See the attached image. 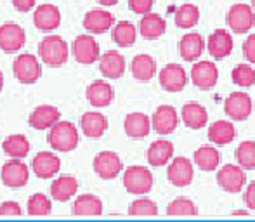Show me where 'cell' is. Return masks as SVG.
<instances>
[{
	"label": "cell",
	"instance_id": "e575fe53",
	"mask_svg": "<svg viewBox=\"0 0 255 222\" xmlns=\"http://www.w3.org/2000/svg\"><path fill=\"white\" fill-rule=\"evenodd\" d=\"M75 216H101L103 202L96 195H80L73 203Z\"/></svg>",
	"mask_w": 255,
	"mask_h": 222
},
{
	"label": "cell",
	"instance_id": "ab89813d",
	"mask_svg": "<svg viewBox=\"0 0 255 222\" xmlns=\"http://www.w3.org/2000/svg\"><path fill=\"white\" fill-rule=\"evenodd\" d=\"M167 216H198V207L189 198H175L168 203Z\"/></svg>",
	"mask_w": 255,
	"mask_h": 222
},
{
	"label": "cell",
	"instance_id": "603a6c76",
	"mask_svg": "<svg viewBox=\"0 0 255 222\" xmlns=\"http://www.w3.org/2000/svg\"><path fill=\"white\" fill-rule=\"evenodd\" d=\"M80 128L85 137L99 139L108 130V118L99 111H87L80 118Z\"/></svg>",
	"mask_w": 255,
	"mask_h": 222
},
{
	"label": "cell",
	"instance_id": "cb8c5ba5",
	"mask_svg": "<svg viewBox=\"0 0 255 222\" xmlns=\"http://www.w3.org/2000/svg\"><path fill=\"white\" fill-rule=\"evenodd\" d=\"M61 168V160L51 151H42L31 162V170L40 179H52Z\"/></svg>",
	"mask_w": 255,
	"mask_h": 222
},
{
	"label": "cell",
	"instance_id": "2e32d148",
	"mask_svg": "<svg viewBox=\"0 0 255 222\" xmlns=\"http://www.w3.org/2000/svg\"><path fill=\"white\" fill-rule=\"evenodd\" d=\"M207 49L214 59H224V57L231 56L233 49H235V40L233 35L229 33L226 28H219L208 37Z\"/></svg>",
	"mask_w": 255,
	"mask_h": 222
},
{
	"label": "cell",
	"instance_id": "ac0fdd59",
	"mask_svg": "<svg viewBox=\"0 0 255 222\" xmlns=\"http://www.w3.org/2000/svg\"><path fill=\"white\" fill-rule=\"evenodd\" d=\"M125 68H127L125 57L118 51H106L99 57V70H101L103 77L108 78V80L122 78L125 73Z\"/></svg>",
	"mask_w": 255,
	"mask_h": 222
},
{
	"label": "cell",
	"instance_id": "8fae6325",
	"mask_svg": "<svg viewBox=\"0 0 255 222\" xmlns=\"http://www.w3.org/2000/svg\"><path fill=\"white\" fill-rule=\"evenodd\" d=\"M71 51L80 64H94L101 57V49L92 35H78L71 45Z\"/></svg>",
	"mask_w": 255,
	"mask_h": 222
},
{
	"label": "cell",
	"instance_id": "1f68e13d",
	"mask_svg": "<svg viewBox=\"0 0 255 222\" xmlns=\"http://www.w3.org/2000/svg\"><path fill=\"white\" fill-rule=\"evenodd\" d=\"M195 165L203 172H214L221 165V153L214 146H200L193 155Z\"/></svg>",
	"mask_w": 255,
	"mask_h": 222
},
{
	"label": "cell",
	"instance_id": "f1b7e54d",
	"mask_svg": "<svg viewBox=\"0 0 255 222\" xmlns=\"http://www.w3.org/2000/svg\"><path fill=\"white\" fill-rule=\"evenodd\" d=\"M78 191V181L73 175H59L57 179H54L51 184V195L52 200L59 203H64L68 200H71Z\"/></svg>",
	"mask_w": 255,
	"mask_h": 222
},
{
	"label": "cell",
	"instance_id": "b9f144b4",
	"mask_svg": "<svg viewBox=\"0 0 255 222\" xmlns=\"http://www.w3.org/2000/svg\"><path fill=\"white\" fill-rule=\"evenodd\" d=\"M153 5L154 0H128V9L134 14H141V16L151 12Z\"/></svg>",
	"mask_w": 255,
	"mask_h": 222
},
{
	"label": "cell",
	"instance_id": "681fc988",
	"mask_svg": "<svg viewBox=\"0 0 255 222\" xmlns=\"http://www.w3.org/2000/svg\"><path fill=\"white\" fill-rule=\"evenodd\" d=\"M2 89H3V73L0 71V92H2Z\"/></svg>",
	"mask_w": 255,
	"mask_h": 222
},
{
	"label": "cell",
	"instance_id": "30bf717a",
	"mask_svg": "<svg viewBox=\"0 0 255 222\" xmlns=\"http://www.w3.org/2000/svg\"><path fill=\"white\" fill-rule=\"evenodd\" d=\"M0 179H2L3 186H7V188H23V186L28 184V179H30V168L23 160L10 158L9 162H5L2 165Z\"/></svg>",
	"mask_w": 255,
	"mask_h": 222
},
{
	"label": "cell",
	"instance_id": "9a60e30c",
	"mask_svg": "<svg viewBox=\"0 0 255 222\" xmlns=\"http://www.w3.org/2000/svg\"><path fill=\"white\" fill-rule=\"evenodd\" d=\"M26 42V33L16 23H3L0 26V49L3 52H17Z\"/></svg>",
	"mask_w": 255,
	"mask_h": 222
},
{
	"label": "cell",
	"instance_id": "484cf974",
	"mask_svg": "<svg viewBox=\"0 0 255 222\" xmlns=\"http://www.w3.org/2000/svg\"><path fill=\"white\" fill-rule=\"evenodd\" d=\"M205 51V40L200 33L196 31H189L179 42V54L184 61H189V63H195L200 56L203 54Z\"/></svg>",
	"mask_w": 255,
	"mask_h": 222
},
{
	"label": "cell",
	"instance_id": "7402d4cb",
	"mask_svg": "<svg viewBox=\"0 0 255 222\" xmlns=\"http://www.w3.org/2000/svg\"><path fill=\"white\" fill-rule=\"evenodd\" d=\"M33 23L38 30L42 31H52L59 28L61 24V12L56 5L52 3H42V5L35 7L33 12Z\"/></svg>",
	"mask_w": 255,
	"mask_h": 222
},
{
	"label": "cell",
	"instance_id": "5bb4252c",
	"mask_svg": "<svg viewBox=\"0 0 255 222\" xmlns=\"http://www.w3.org/2000/svg\"><path fill=\"white\" fill-rule=\"evenodd\" d=\"M94 172L99 175L104 181H111V179L118 177L122 174V168H124V163H122V158L113 151H101L96 155L94 158Z\"/></svg>",
	"mask_w": 255,
	"mask_h": 222
},
{
	"label": "cell",
	"instance_id": "7dc6e473",
	"mask_svg": "<svg viewBox=\"0 0 255 222\" xmlns=\"http://www.w3.org/2000/svg\"><path fill=\"white\" fill-rule=\"evenodd\" d=\"M101 5H104V7H111V5H117L120 0H98Z\"/></svg>",
	"mask_w": 255,
	"mask_h": 222
},
{
	"label": "cell",
	"instance_id": "d6a6232c",
	"mask_svg": "<svg viewBox=\"0 0 255 222\" xmlns=\"http://www.w3.org/2000/svg\"><path fill=\"white\" fill-rule=\"evenodd\" d=\"M111 38L118 47H132L135 44V38H137V28L130 21H118L111 28Z\"/></svg>",
	"mask_w": 255,
	"mask_h": 222
},
{
	"label": "cell",
	"instance_id": "f6af8a7d",
	"mask_svg": "<svg viewBox=\"0 0 255 222\" xmlns=\"http://www.w3.org/2000/svg\"><path fill=\"white\" fill-rule=\"evenodd\" d=\"M243 202H245L247 209L255 210V181L250 182L245 188V195H243Z\"/></svg>",
	"mask_w": 255,
	"mask_h": 222
},
{
	"label": "cell",
	"instance_id": "c3c4849f",
	"mask_svg": "<svg viewBox=\"0 0 255 222\" xmlns=\"http://www.w3.org/2000/svg\"><path fill=\"white\" fill-rule=\"evenodd\" d=\"M238 216L247 217L249 216V212H245V210H236V212H233V217H238Z\"/></svg>",
	"mask_w": 255,
	"mask_h": 222
},
{
	"label": "cell",
	"instance_id": "f35d334b",
	"mask_svg": "<svg viewBox=\"0 0 255 222\" xmlns=\"http://www.w3.org/2000/svg\"><path fill=\"white\" fill-rule=\"evenodd\" d=\"M26 210L30 216H49L52 210V202L49 196L37 193V195H31L28 198Z\"/></svg>",
	"mask_w": 255,
	"mask_h": 222
},
{
	"label": "cell",
	"instance_id": "6da1fadb",
	"mask_svg": "<svg viewBox=\"0 0 255 222\" xmlns=\"http://www.w3.org/2000/svg\"><path fill=\"white\" fill-rule=\"evenodd\" d=\"M47 142L54 151L59 153H70L80 142V134L78 128L75 127L71 121H57L56 125H52L49 128L47 134Z\"/></svg>",
	"mask_w": 255,
	"mask_h": 222
},
{
	"label": "cell",
	"instance_id": "5b68a950",
	"mask_svg": "<svg viewBox=\"0 0 255 222\" xmlns=\"http://www.w3.org/2000/svg\"><path fill=\"white\" fill-rule=\"evenodd\" d=\"M217 184L224 189L226 193L238 195L247 186V174L245 168L238 163H228L217 170Z\"/></svg>",
	"mask_w": 255,
	"mask_h": 222
},
{
	"label": "cell",
	"instance_id": "60d3db41",
	"mask_svg": "<svg viewBox=\"0 0 255 222\" xmlns=\"http://www.w3.org/2000/svg\"><path fill=\"white\" fill-rule=\"evenodd\" d=\"M128 214L130 216H158V205L153 200L141 196V198L134 200L128 207Z\"/></svg>",
	"mask_w": 255,
	"mask_h": 222
},
{
	"label": "cell",
	"instance_id": "3957f363",
	"mask_svg": "<svg viewBox=\"0 0 255 222\" xmlns=\"http://www.w3.org/2000/svg\"><path fill=\"white\" fill-rule=\"evenodd\" d=\"M124 188L130 195H148L153 189V174L148 167L132 165L124 172Z\"/></svg>",
	"mask_w": 255,
	"mask_h": 222
},
{
	"label": "cell",
	"instance_id": "ba28073f",
	"mask_svg": "<svg viewBox=\"0 0 255 222\" xmlns=\"http://www.w3.org/2000/svg\"><path fill=\"white\" fill-rule=\"evenodd\" d=\"M195 177V162L186 156L172 158L167 168V179L175 188H186L193 182Z\"/></svg>",
	"mask_w": 255,
	"mask_h": 222
},
{
	"label": "cell",
	"instance_id": "d6986e66",
	"mask_svg": "<svg viewBox=\"0 0 255 222\" xmlns=\"http://www.w3.org/2000/svg\"><path fill=\"white\" fill-rule=\"evenodd\" d=\"M87 101L94 108H106L113 103L115 91L111 87V84H108L106 80H94L85 91Z\"/></svg>",
	"mask_w": 255,
	"mask_h": 222
},
{
	"label": "cell",
	"instance_id": "bcb514c9",
	"mask_svg": "<svg viewBox=\"0 0 255 222\" xmlns=\"http://www.w3.org/2000/svg\"><path fill=\"white\" fill-rule=\"evenodd\" d=\"M37 0H12V5L19 12H30L31 9H35Z\"/></svg>",
	"mask_w": 255,
	"mask_h": 222
},
{
	"label": "cell",
	"instance_id": "ffe728a7",
	"mask_svg": "<svg viewBox=\"0 0 255 222\" xmlns=\"http://www.w3.org/2000/svg\"><path fill=\"white\" fill-rule=\"evenodd\" d=\"M124 130L130 139H142L153 130L151 118L144 113H128L124 120Z\"/></svg>",
	"mask_w": 255,
	"mask_h": 222
},
{
	"label": "cell",
	"instance_id": "7c38bea8",
	"mask_svg": "<svg viewBox=\"0 0 255 222\" xmlns=\"http://www.w3.org/2000/svg\"><path fill=\"white\" fill-rule=\"evenodd\" d=\"M151 125L158 135H170L179 125V113L170 105L158 106L151 116Z\"/></svg>",
	"mask_w": 255,
	"mask_h": 222
},
{
	"label": "cell",
	"instance_id": "4316f807",
	"mask_svg": "<svg viewBox=\"0 0 255 222\" xmlns=\"http://www.w3.org/2000/svg\"><path fill=\"white\" fill-rule=\"evenodd\" d=\"M181 120L191 130H200L208 123V111L198 103H186L181 110Z\"/></svg>",
	"mask_w": 255,
	"mask_h": 222
},
{
	"label": "cell",
	"instance_id": "d590c367",
	"mask_svg": "<svg viewBox=\"0 0 255 222\" xmlns=\"http://www.w3.org/2000/svg\"><path fill=\"white\" fill-rule=\"evenodd\" d=\"M174 21L179 28L182 30H189L195 28L200 21V9L195 3H182L175 9L174 12Z\"/></svg>",
	"mask_w": 255,
	"mask_h": 222
},
{
	"label": "cell",
	"instance_id": "7bdbcfd3",
	"mask_svg": "<svg viewBox=\"0 0 255 222\" xmlns=\"http://www.w3.org/2000/svg\"><path fill=\"white\" fill-rule=\"evenodd\" d=\"M23 214L21 205L17 202H3L0 203V217H17Z\"/></svg>",
	"mask_w": 255,
	"mask_h": 222
},
{
	"label": "cell",
	"instance_id": "f907efd6",
	"mask_svg": "<svg viewBox=\"0 0 255 222\" xmlns=\"http://www.w3.org/2000/svg\"><path fill=\"white\" fill-rule=\"evenodd\" d=\"M252 7H254V9H255V0H254V3H252Z\"/></svg>",
	"mask_w": 255,
	"mask_h": 222
},
{
	"label": "cell",
	"instance_id": "9c48e42d",
	"mask_svg": "<svg viewBox=\"0 0 255 222\" xmlns=\"http://www.w3.org/2000/svg\"><path fill=\"white\" fill-rule=\"evenodd\" d=\"M158 80L163 91L177 94V92L184 91V87L188 85V73L179 63H170L165 64L158 73Z\"/></svg>",
	"mask_w": 255,
	"mask_h": 222
},
{
	"label": "cell",
	"instance_id": "8d00e7d4",
	"mask_svg": "<svg viewBox=\"0 0 255 222\" xmlns=\"http://www.w3.org/2000/svg\"><path fill=\"white\" fill-rule=\"evenodd\" d=\"M231 80L235 85L243 89H249L255 85V70L252 63H242L236 64L235 70L231 71Z\"/></svg>",
	"mask_w": 255,
	"mask_h": 222
},
{
	"label": "cell",
	"instance_id": "e0dca14e",
	"mask_svg": "<svg viewBox=\"0 0 255 222\" xmlns=\"http://www.w3.org/2000/svg\"><path fill=\"white\" fill-rule=\"evenodd\" d=\"M115 26V16L110 10L92 9L84 16V28L92 35H103Z\"/></svg>",
	"mask_w": 255,
	"mask_h": 222
},
{
	"label": "cell",
	"instance_id": "277c9868",
	"mask_svg": "<svg viewBox=\"0 0 255 222\" xmlns=\"http://www.w3.org/2000/svg\"><path fill=\"white\" fill-rule=\"evenodd\" d=\"M226 21H228V28L236 35H243L249 33L255 24V9L249 3H235L231 5V9L228 10V16H226Z\"/></svg>",
	"mask_w": 255,
	"mask_h": 222
},
{
	"label": "cell",
	"instance_id": "ee69618b",
	"mask_svg": "<svg viewBox=\"0 0 255 222\" xmlns=\"http://www.w3.org/2000/svg\"><path fill=\"white\" fill-rule=\"evenodd\" d=\"M243 56L249 63L255 64V33L249 35L243 42Z\"/></svg>",
	"mask_w": 255,
	"mask_h": 222
},
{
	"label": "cell",
	"instance_id": "4fadbf2b",
	"mask_svg": "<svg viewBox=\"0 0 255 222\" xmlns=\"http://www.w3.org/2000/svg\"><path fill=\"white\" fill-rule=\"evenodd\" d=\"M219 80V70L212 61H198L193 64L191 68V82L195 87L202 89V91H210L217 85Z\"/></svg>",
	"mask_w": 255,
	"mask_h": 222
},
{
	"label": "cell",
	"instance_id": "44dd1931",
	"mask_svg": "<svg viewBox=\"0 0 255 222\" xmlns=\"http://www.w3.org/2000/svg\"><path fill=\"white\" fill-rule=\"evenodd\" d=\"M61 120V111L52 105H40L31 111L30 125L37 130H49L52 125H56Z\"/></svg>",
	"mask_w": 255,
	"mask_h": 222
},
{
	"label": "cell",
	"instance_id": "74e56055",
	"mask_svg": "<svg viewBox=\"0 0 255 222\" xmlns=\"http://www.w3.org/2000/svg\"><path fill=\"white\" fill-rule=\"evenodd\" d=\"M236 162L245 170H255V141H243L236 148Z\"/></svg>",
	"mask_w": 255,
	"mask_h": 222
},
{
	"label": "cell",
	"instance_id": "83f0119b",
	"mask_svg": "<svg viewBox=\"0 0 255 222\" xmlns=\"http://www.w3.org/2000/svg\"><path fill=\"white\" fill-rule=\"evenodd\" d=\"M167 31V21L160 16V14L148 12L141 17L139 21V33L146 40H156Z\"/></svg>",
	"mask_w": 255,
	"mask_h": 222
},
{
	"label": "cell",
	"instance_id": "52a82bcc",
	"mask_svg": "<svg viewBox=\"0 0 255 222\" xmlns=\"http://www.w3.org/2000/svg\"><path fill=\"white\" fill-rule=\"evenodd\" d=\"M224 111L231 120L245 121L249 120L254 111V101L247 92H231L224 101Z\"/></svg>",
	"mask_w": 255,
	"mask_h": 222
},
{
	"label": "cell",
	"instance_id": "8992f818",
	"mask_svg": "<svg viewBox=\"0 0 255 222\" xmlns=\"http://www.w3.org/2000/svg\"><path fill=\"white\" fill-rule=\"evenodd\" d=\"M12 73L21 84L31 85L42 77V64L33 54H21L14 59Z\"/></svg>",
	"mask_w": 255,
	"mask_h": 222
},
{
	"label": "cell",
	"instance_id": "836d02e7",
	"mask_svg": "<svg viewBox=\"0 0 255 222\" xmlns=\"http://www.w3.org/2000/svg\"><path fill=\"white\" fill-rule=\"evenodd\" d=\"M2 149L9 158H19L24 160L31 149V144L23 134H12L3 139Z\"/></svg>",
	"mask_w": 255,
	"mask_h": 222
},
{
	"label": "cell",
	"instance_id": "d4e9b609",
	"mask_svg": "<svg viewBox=\"0 0 255 222\" xmlns=\"http://www.w3.org/2000/svg\"><path fill=\"white\" fill-rule=\"evenodd\" d=\"M174 156V144L168 139H156L149 144L146 158L151 167H165Z\"/></svg>",
	"mask_w": 255,
	"mask_h": 222
},
{
	"label": "cell",
	"instance_id": "7a4b0ae2",
	"mask_svg": "<svg viewBox=\"0 0 255 222\" xmlns=\"http://www.w3.org/2000/svg\"><path fill=\"white\" fill-rule=\"evenodd\" d=\"M38 56L49 66H63L70 57V49L68 44L59 37V35H47L42 38L38 45Z\"/></svg>",
	"mask_w": 255,
	"mask_h": 222
},
{
	"label": "cell",
	"instance_id": "f546056e",
	"mask_svg": "<svg viewBox=\"0 0 255 222\" xmlns=\"http://www.w3.org/2000/svg\"><path fill=\"white\" fill-rule=\"evenodd\" d=\"M236 137V127L229 120H217L208 127V139L215 146H226Z\"/></svg>",
	"mask_w": 255,
	"mask_h": 222
},
{
	"label": "cell",
	"instance_id": "4dcf8cb0",
	"mask_svg": "<svg viewBox=\"0 0 255 222\" xmlns=\"http://www.w3.org/2000/svg\"><path fill=\"white\" fill-rule=\"evenodd\" d=\"M132 77L139 82H149L156 75V61L149 54H137L130 63Z\"/></svg>",
	"mask_w": 255,
	"mask_h": 222
}]
</instances>
